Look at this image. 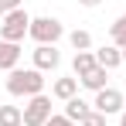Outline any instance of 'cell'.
I'll list each match as a JSON object with an SVG mask.
<instances>
[{
	"instance_id": "obj_1",
	"label": "cell",
	"mask_w": 126,
	"mask_h": 126,
	"mask_svg": "<svg viewBox=\"0 0 126 126\" xmlns=\"http://www.w3.org/2000/svg\"><path fill=\"white\" fill-rule=\"evenodd\" d=\"M7 92L10 95H41L44 92V72L38 68H14L7 75Z\"/></svg>"
},
{
	"instance_id": "obj_2",
	"label": "cell",
	"mask_w": 126,
	"mask_h": 126,
	"mask_svg": "<svg viewBox=\"0 0 126 126\" xmlns=\"http://www.w3.org/2000/svg\"><path fill=\"white\" fill-rule=\"evenodd\" d=\"M31 31V17H27V10H10L3 21H0V38L3 41H14V44H21L24 41V34Z\"/></svg>"
},
{
	"instance_id": "obj_3",
	"label": "cell",
	"mask_w": 126,
	"mask_h": 126,
	"mask_svg": "<svg viewBox=\"0 0 126 126\" xmlns=\"http://www.w3.org/2000/svg\"><path fill=\"white\" fill-rule=\"evenodd\" d=\"M62 34H65V27H62L58 17H31V31H27V38H34L38 44H55Z\"/></svg>"
},
{
	"instance_id": "obj_4",
	"label": "cell",
	"mask_w": 126,
	"mask_h": 126,
	"mask_svg": "<svg viewBox=\"0 0 126 126\" xmlns=\"http://www.w3.org/2000/svg\"><path fill=\"white\" fill-rule=\"evenodd\" d=\"M51 116H55V112H51V99H48L44 92L27 99V106H24V126H44Z\"/></svg>"
},
{
	"instance_id": "obj_5",
	"label": "cell",
	"mask_w": 126,
	"mask_h": 126,
	"mask_svg": "<svg viewBox=\"0 0 126 126\" xmlns=\"http://www.w3.org/2000/svg\"><path fill=\"white\" fill-rule=\"evenodd\" d=\"M92 106H95V112H102V116H116V112H123V92L106 85L102 92H95V102Z\"/></svg>"
},
{
	"instance_id": "obj_6",
	"label": "cell",
	"mask_w": 126,
	"mask_h": 126,
	"mask_svg": "<svg viewBox=\"0 0 126 126\" xmlns=\"http://www.w3.org/2000/svg\"><path fill=\"white\" fill-rule=\"evenodd\" d=\"M31 58H34V68L38 72H51V68H58V62H62V55L55 51V44H38L31 51Z\"/></svg>"
},
{
	"instance_id": "obj_7",
	"label": "cell",
	"mask_w": 126,
	"mask_h": 126,
	"mask_svg": "<svg viewBox=\"0 0 126 126\" xmlns=\"http://www.w3.org/2000/svg\"><path fill=\"white\" fill-rule=\"evenodd\" d=\"M17 62H21V44L0 38V72H14Z\"/></svg>"
},
{
	"instance_id": "obj_8",
	"label": "cell",
	"mask_w": 126,
	"mask_h": 126,
	"mask_svg": "<svg viewBox=\"0 0 126 126\" xmlns=\"http://www.w3.org/2000/svg\"><path fill=\"white\" fill-rule=\"evenodd\" d=\"M95 62L102 65L106 72H112L116 65H123V48H116V44H102V48L95 51Z\"/></svg>"
},
{
	"instance_id": "obj_9",
	"label": "cell",
	"mask_w": 126,
	"mask_h": 126,
	"mask_svg": "<svg viewBox=\"0 0 126 126\" xmlns=\"http://www.w3.org/2000/svg\"><path fill=\"white\" fill-rule=\"evenodd\" d=\"M79 79H68V75H65V79H55V85H51V95H55V99H62V102H68V99H75V95H79Z\"/></svg>"
},
{
	"instance_id": "obj_10",
	"label": "cell",
	"mask_w": 126,
	"mask_h": 126,
	"mask_svg": "<svg viewBox=\"0 0 126 126\" xmlns=\"http://www.w3.org/2000/svg\"><path fill=\"white\" fill-rule=\"evenodd\" d=\"M72 68H75V75H79V79H82V75H89L92 68H99V62H95V51H75Z\"/></svg>"
},
{
	"instance_id": "obj_11",
	"label": "cell",
	"mask_w": 126,
	"mask_h": 126,
	"mask_svg": "<svg viewBox=\"0 0 126 126\" xmlns=\"http://www.w3.org/2000/svg\"><path fill=\"white\" fill-rule=\"evenodd\" d=\"M89 112H92V106L85 102V99H79V95L65 102V116H68L72 123H82V119H85V116H89Z\"/></svg>"
},
{
	"instance_id": "obj_12",
	"label": "cell",
	"mask_w": 126,
	"mask_h": 126,
	"mask_svg": "<svg viewBox=\"0 0 126 126\" xmlns=\"http://www.w3.org/2000/svg\"><path fill=\"white\" fill-rule=\"evenodd\" d=\"M79 82H82L85 89H92V92H102V89H106V82H109V72H106L102 65H99V68H92L89 75H82Z\"/></svg>"
},
{
	"instance_id": "obj_13",
	"label": "cell",
	"mask_w": 126,
	"mask_h": 126,
	"mask_svg": "<svg viewBox=\"0 0 126 126\" xmlns=\"http://www.w3.org/2000/svg\"><path fill=\"white\" fill-rule=\"evenodd\" d=\"M0 126H24V109H17V106H0Z\"/></svg>"
},
{
	"instance_id": "obj_14",
	"label": "cell",
	"mask_w": 126,
	"mask_h": 126,
	"mask_svg": "<svg viewBox=\"0 0 126 126\" xmlns=\"http://www.w3.org/2000/svg\"><path fill=\"white\" fill-rule=\"evenodd\" d=\"M68 41H72L75 51H92V34L82 31V27H79V31H72V34H68Z\"/></svg>"
},
{
	"instance_id": "obj_15",
	"label": "cell",
	"mask_w": 126,
	"mask_h": 126,
	"mask_svg": "<svg viewBox=\"0 0 126 126\" xmlns=\"http://www.w3.org/2000/svg\"><path fill=\"white\" fill-rule=\"evenodd\" d=\"M109 38H112V44H116V48H126V14L112 24V27H109Z\"/></svg>"
},
{
	"instance_id": "obj_16",
	"label": "cell",
	"mask_w": 126,
	"mask_h": 126,
	"mask_svg": "<svg viewBox=\"0 0 126 126\" xmlns=\"http://www.w3.org/2000/svg\"><path fill=\"white\" fill-rule=\"evenodd\" d=\"M82 126H106V116H102V112H95V109H92V112H89V116L82 119Z\"/></svg>"
},
{
	"instance_id": "obj_17",
	"label": "cell",
	"mask_w": 126,
	"mask_h": 126,
	"mask_svg": "<svg viewBox=\"0 0 126 126\" xmlns=\"http://www.w3.org/2000/svg\"><path fill=\"white\" fill-rule=\"evenodd\" d=\"M44 126H75V123H72V119H68V116L62 112V116H51V119H48Z\"/></svg>"
},
{
	"instance_id": "obj_18",
	"label": "cell",
	"mask_w": 126,
	"mask_h": 126,
	"mask_svg": "<svg viewBox=\"0 0 126 126\" xmlns=\"http://www.w3.org/2000/svg\"><path fill=\"white\" fill-rule=\"evenodd\" d=\"M0 3H3V10L10 14V10H21V3H24V0H0Z\"/></svg>"
},
{
	"instance_id": "obj_19",
	"label": "cell",
	"mask_w": 126,
	"mask_h": 126,
	"mask_svg": "<svg viewBox=\"0 0 126 126\" xmlns=\"http://www.w3.org/2000/svg\"><path fill=\"white\" fill-rule=\"evenodd\" d=\"M79 3H82V7H99L102 0H79Z\"/></svg>"
},
{
	"instance_id": "obj_20",
	"label": "cell",
	"mask_w": 126,
	"mask_h": 126,
	"mask_svg": "<svg viewBox=\"0 0 126 126\" xmlns=\"http://www.w3.org/2000/svg\"><path fill=\"white\" fill-rule=\"evenodd\" d=\"M119 126H126V109H123V112H119Z\"/></svg>"
},
{
	"instance_id": "obj_21",
	"label": "cell",
	"mask_w": 126,
	"mask_h": 126,
	"mask_svg": "<svg viewBox=\"0 0 126 126\" xmlns=\"http://www.w3.org/2000/svg\"><path fill=\"white\" fill-rule=\"evenodd\" d=\"M3 17H7V10H3V3H0V21H3Z\"/></svg>"
},
{
	"instance_id": "obj_22",
	"label": "cell",
	"mask_w": 126,
	"mask_h": 126,
	"mask_svg": "<svg viewBox=\"0 0 126 126\" xmlns=\"http://www.w3.org/2000/svg\"><path fill=\"white\" fill-rule=\"evenodd\" d=\"M123 62H126V48H123Z\"/></svg>"
}]
</instances>
